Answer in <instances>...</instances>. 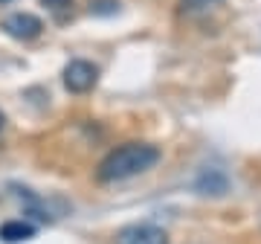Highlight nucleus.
I'll list each match as a JSON object with an SVG mask.
<instances>
[{
  "label": "nucleus",
  "instance_id": "9d476101",
  "mask_svg": "<svg viewBox=\"0 0 261 244\" xmlns=\"http://www.w3.org/2000/svg\"><path fill=\"white\" fill-rule=\"evenodd\" d=\"M0 128H3V113H0Z\"/></svg>",
  "mask_w": 261,
  "mask_h": 244
},
{
  "label": "nucleus",
  "instance_id": "f03ea898",
  "mask_svg": "<svg viewBox=\"0 0 261 244\" xmlns=\"http://www.w3.org/2000/svg\"><path fill=\"white\" fill-rule=\"evenodd\" d=\"M96 82H99V70L84 58H75L64 67V87L70 93H87V90H93Z\"/></svg>",
  "mask_w": 261,
  "mask_h": 244
},
{
  "label": "nucleus",
  "instance_id": "20e7f679",
  "mask_svg": "<svg viewBox=\"0 0 261 244\" xmlns=\"http://www.w3.org/2000/svg\"><path fill=\"white\" fill-rule=\"evenodd\" d=\"M41 29H44L41 18L29 15V12H15V15H9V18L3 20V32L18 38V41H32V38L41 35Z\"/></svg>",
  "mask_w": 261,
  "mask_h": 244
},
{
  "label": "nucleus",
  "instance_id": "f257e3e1",
  "mask_svg": "<svg viewBox=\"0 0 261 244\" xmlns=\"http://www.w3.org/2000/svg\"><path fill=\"white\" fill-rule=\"evenodd\" d=\"M160 149L151 142H125L119 149H113L108 157L99 163L96 178L102 183H116V180H128L137 175H145L160 163Z\"/></svg>",
  "mask_w": 261,
  "mask_h": 244
},
{
  "label": "nucleus",
  "instance_id": "0eeeda50",
  "mask_svg": "<svg viewBox=\"0 0 261 244\" xmlns=\"http://www.w3.org/2000/svg\"><path fill=\"white\" fill-rule=\"evenodd\" d=\"M116 9H119V0H90L93 15H113Z\"/></svg>",
  "mask_w": 261,
  "mask_h": 244
},
{
  "label": "nucleus",
  "instance_id": "39448f33",
  "mask_svg": "<svg viewBox=\"0 0 261 244\" xmlns=\"http://www.w3.org/2000/svg\"><path fill=\"white\" fill-rule=\"evenodd\" d=\"M35 235V227L29 221H6L0 224V238L6 244H18V241H29Z\"/></svg>",
  "mask_w": 261,
  "mask_h": 244
},
{
  "label": "nucleus",
  "instance_id": "7ed1b4c3",
  "mask_svg": "<svg viewBox=\"0 0 261 244\" xmlns=\"http://www.w3.org/2000/svg\"><path fill=\"white\" fill-rule=\"evenodd\" d=\"M116 244H168V235L157 224H128L116 233Z\"/></svg>",
  "mask_w": 261,
  "mask_h": 244
},
{
  "label": "nucleus",
  "instance_id": "9b49d317",
  "mask_svg": "<svg viewBox=\"0 0 261 244\" xmlns=\"http://www.w3.org/2000/svg\"><path fill=\"white\" fill-rule=\"evenodd\" d=\"M0 3H9V0H0Z\"/></svg>",
  "mask_w": 261,
  "mask_h": 244
},
{
  "label": "nucleus",
  "instance_id": "6e6552de",
  "mask_svg": "<svg viewBox=\"0 0 261 244\" xmlns=\"http://www.w3.org/2000/svg\"><path fill=\"white\" fill-rule=\"evenodd\" d=\"M221 0H180V6L186 12H206V9H212V6H218Z\"/></svg>",
  "mask_w": 261,
  "mask_h": 244
},
{
  "label": "nucleus",
  "instance_id": "1a4fd4ad",
  "mask_svg": "<svg viewBox=\"0 0 261 244\" xmlns=\"http://www.w3.org/2000/svg\"><path fill=\"white\" fill-rule=\"evenodd\" d=\"M47 9H53V12H61V9H70V3L73 0H41Z\"/></svg>",
  "mask_w": 261,
  "mask_h": 244
},
{
  "label": "nucleus",
  "instance_id": "423d86ee",
  "mask_svg": "<svg viewBox=\"0 0 261 244\" xmlns=\"http://www.w3.org/2000/svg\"><path fill=\"white\" fill-rule=\"evenodd\" d=\"M197 192H203V195H224L226 192V178L221 172H203L200 178H197Z\"/></svg>",
  "mask_w": 261,
  "mask_h": 244
}]
</instances>
